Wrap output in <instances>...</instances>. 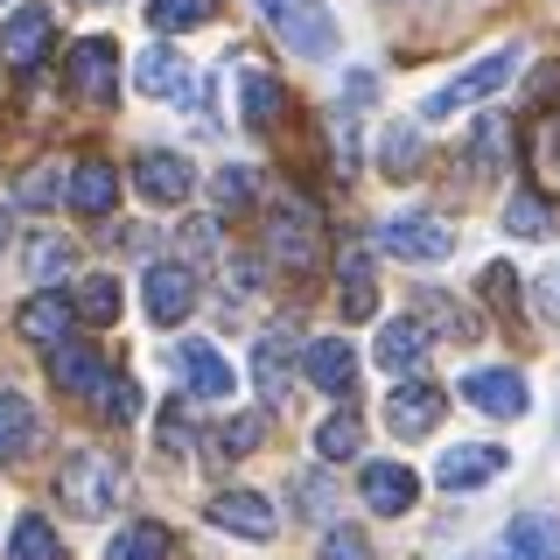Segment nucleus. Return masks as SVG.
I'll return each instance as SVG.
<instances>
[{"instance_id":"obj_1","label":"nucleus","mask_w":560,"mask_h":560,"mask_svg":"<svg viewBox=\"0 0 560 560\" xmlns=\"http://www.w3.org/2000/svg\"><path fill=\"white\" fill-rule=\"evenodd\" d=\"M119 490H127V477H119V463H113L105 448H78V455L57 469V498H63L78 518H105V512L119 504Z\"/></svg>"},{"instance_id":"obj_2","label":"nucleus","mask_w":560,"mask_h":560,"mask_svg":"<svg viewBox=\"0 0 560 560\" xmlns=\"http://www.w3.org/2000/svg\"><path fill=\"white\" fill-rule=\"evenodd\" d=\"M259 14L280 28L294 57H337V14L323 0H259Z\"/></svg>"},{"instance_id":"obj_3","label":"nucleus","mask_w":560,"mask_h":560,"mask_svg":"<svg viewBox=\"0 0 560 560\" xmlns=\"http://www.w3.org/2000/svg\"><path fill=\"white\" fill-rule=\"evenodd\" d=\"M512 70H518V49L504 43V49H490V57H477V63L463 70V78H448L442 92H428V105H420V113H428V119L463 113V105H477V98H490V92H504V84H512Z\"/></svg>"},{"instance_id":"obj_4","label":"nucleus","mask_w":560,"mask_h":560,"mask_svg":"<svg viewBox=\"0 0 560 560\" xmlns=\"http://www.w3.org/2000/svg\"><path fill=\"white\" fill-rule=\"evenodd\" d=\"M70 92L84 105H113L119 98V43L113 35H84V43H70V63H63Z\"/></svg>"},{"instance_id":"obj_5","label":"nucleus","mask_w":560,"mask_h":560,"mask_svg":"<svg viewBox=\"0 0 560 560\" xmlns=\"http://www.w3.org/2000/svg\"><path fill=\"white\" fill-rule=\"evenodd\" d=\"M378 253L413 259V267H434V259L455 253V232H448L442 218H428V210H407V218H385L378 224Z\"/></svg>"},{"instance_id":"obj_6","label":"nucleus","mask_w":560,"mask_h":560,"mask_svg":"<svg viewBox=\"0 0 560 560\" xmlns=\"http://www.w3.org/2000/svg\"><path fill=\"white\" fill-rule=\"evenodd\" d=\"M267 253L288 273H308L315 259H323V232H315V218H308L302 203H280L273 218H267Z\"/></svg>"},{"instance_id":"obj_7","label":"nucleus","mask_w":560,"mask_h":560,"mask_svg":"<svg viewBox=\"0 0 560 560\" xmlns=\"http://www.w3.org/2000/svg\"><path fill=\"white\" fill-rule=\"evenodd\" d=\"M442 413H448V393H442L434 378H407L393 399H385V428H393V434H407V442L434 434V428H442Z\"/></svg>"},{"instance_id":"obj_8","label":"nucleus","mask_w":560,"mask_h":560,"mask_svg":"<svg viewBox=\"0 0 560 560\" xmlns=\"http://www.w3.org/2000/svg\"><path fill=\"white\" fill-rule=\"evenodd\" d=\"M140 302H148V323H189V308H197V273L189 267H148V280H140Z\"/></svg>"},{"instance_id":"obj_9","label":"nucleus","mask_w":560,"mask_h":560,"mask_svg":"<svg viewBox=\"0 0 560 560\" xmlns=\"http://www.w3.org/2000/svg\"><path fill=\"white\" fill-rule=\"evenodd\" d=\"M302 372H308L315 393L350 399V393H358V350H350L343 337H315V343L302 350Z\"/></svg>"},{"instance_id":"obj_10","label":"nucleus","mask_w":560,"mask_h":560,"mask_svg":"<svg viewBox=\"0 0 560 560\" xmlns=\"http://www.w3.org/2000/svg\"><path fill=\"white\" fill-rule=\"evenodd\" d=\"M210 525L218 533H238V539H273V504H267V490H218L210 498Z\"/></svg>"},{"instance_id":"obj_11","label":"nucleus","mask_w":560,"mask_h":560,"mask_svg":"<svg viewBox=\"0 0 560 560\" xmlns=\"http://www.w3.org/2000/svg\"><path fill=\"white\" fill-rule=\"evenodd\" d=\"M463 399L477 413H490V420H518L525 413V378L504 372V364H477V372L463 378Z\"/></svg>"},{"instance_id":"obj_12","label":"nucleus","mask_w":560,"mask_h":560,"mask_svg":"<svg viewBox=\"0 0 560 560\" xmlns=\"http://www.w3.org/2000/svg\"><path fill=\"white\" fill-rule=\"evenodd\" d=\"M133 189L148 203H189V189H197V175H189L183 154H168V148H148L133 162Z\"/></svg>"},{"instance_id":"obj_13","label":"nucleus","mask_w":560,"mask_h":560,"mask_svg":"<svg viewBox=\"0 0 560 560\" xmlns=\"http://www.w3.org/2000/svg\"><path fill=\"white\" fill-rule=\"evenodd\" d=\"M63 203L78 210V218H113V210H119V175H113V162L84 154V162L70 168V189H63Z\"/></svg>"},{"instance_id":"obj_14","label":"nucleus","mask_w":560,"mask_h":560,"mask_svg":"<svg viewBox=\"0 0 560 560\" xmlns=\"http://www.w3.org/2000/svg\"><path fill=\"white\" fill-rule=\"evenodd\" d=\"M337 288H343V315L364 323L378 308V267H372V245H343L337 253Z\"/></svg>"},{"instance_id":"obj_15","label":"nucleus","mask_w":560,"mask_h":560,"mask_svg":"<svg viewBox=\"0 0 560 560\" xmlns=\"http://www.w3.org/2000/svg\"><path fill=\"white\" fill-rule=\"evenodd\" d=\"M498 560H560V518L547 512H518L498 539Z\"/></svg>"},{"instance_id":"obj_16","label":"nucleus","mask_w":560,"mask_h":560,"mask_svg":"<svg viewBox=\"0 0 560 560\" xmlns=\"http://www.w3.org/2000/svg\"><path fill=\"white\" fill-rule=\"evenodd\" d=\"M133 84H140L148 98H168V105H183V98H189V70H183V57H175L168 43H148V49H140Z\"/></svg>"},{"instance_id":"obj_17","label":"nucleus","mask_w":560,"mask_h":560,"mask_svg":"<svg viewBox=\"0 0 560 560\" xmlns=\"http://www.w3.org/2000/svg\"><path fill=\"white\" fill-rule=\"evenodd\" d=\"M22 337L43 343V350H63L70 343V323H78V302H63V294H35V302H22Z\"/></svg>"},{"instance_id":"obj_18","label":"nucleus","mask_w":560,"mask_h":560,"mask_svg":"<svg viewBox=\"0 0 560 560\" xmlns=\"http://www.w3.org/2000/svg\"><path fill=\"white\" fill-rule=\"evenodd\" d=\"M504 469V448H490V442H469V448H448L442 463H434V483L442 490H477L490 483Z\"/></svg>"},{"instance_id":"obj_19","label":"nucleus","mask_w":560,"mask_h":560,"mask_svg":"<svg viewBox=\"0 0 560 560\" xmlns=\"http://www.w3.org/2000/svg\"><path fill=\"white\" fill-rule=\"evenodd\" d=\"M364 504H372L378 518H399V512H413V469H399V463H364Z\"/></svg>"},{"instance_id":"obj_20","label":"nucleus","mask_w":560,"mask_h":560,"mask_svg":"<svg viewBox=\"0 0 560 560\" xmlns=\"http://www.w3.org/2000/svg\"><path fill=\"white\" fill-rule=\"evenodd\" d=\"M49 8H14V22H8V35H0V57H8L14 70H35L43 63V49H49Z\"/></svg>"},{"instance_id":"obj_21","label":"nucleus","mask_w":560,"mask_h":560,"mask_svg":"<svg viewBox=\"0 0 560 560\" xmlns=\"http://www.w3.org/2000/svg\"><path fill=\"white\" fill-rule=\"evenodd\" d=\"M420 358H428V329H420L413 315H393V323H378V372L407 378Z\"/></svg>"},{"instance_id":"obj_22","label":"nucleus","mask_w":560,"mask_h":560,"mask_svg":"<svg viewBox=\"0 0 560 560\" xmlns=\"http://www.w3.org/2000/svg\"><path fill=\"white\" fill-rule=\"evenodd\" d=\"M49 378L63 385V393H98L105 385V364H98V343H63V350H49Z\"/></svg>"},{"instance_id":"obj_23","label":"nucleus","mask_w":560,"mask_h":560,"mask_svg":"<svg viewBox=\"0 0 560 560\" xmlns=\"http://www.w3.org/2000/svg\"><path fill=\"white\" fill-rule=\"evenodd\" d=\"M175 358H183V378H189L197 399H232V364H224L210 343H183Z\"/></svg>"},{"instance_id":"obj_24","label":"nucleus","mask_w":560,"mask_h":560,"mask_svg":"<svg viewBox=\"0 0 560 560\" xmlns=\"http://www.w3.org/2000/svg\"><path fill=\"white\" fill-rule=\"evenodd\" d=\"M288 364H294V329L273 323L267 337H259V350H253V378H259V393H267V399H280V385H288Z\"/></svg>"},{"instance_id":"obj_25","label":"nucleus","mask_w":560,"mask_h":560,"mask_svg":"<svg viewBox=\"0 0 560 560\" xmlns=\"http://www.w3.org/2000/svg\"><path fill=\"white\" fill-rule=\"evenodd\" d=\"M238 92H245V127H253V133H267L273 119L288 113V92H280L267 70H245V78H238Z\"/></svg>"},{"instance_id":"obj_26","label":"nucleus","mask_w":560,"mask_h":560,"mask_svg":"<svg viewBox=\"0 0 560 560\" xmlns=\"http://www.w3.org/2000/svg\"><path fill=\"white\" fill-rule=\"evenodd\" d=\"M35 442V407L22 393H0V463H22Z\"/></svg>"},{"instance_id":"obj_27","label":"nucleus","mask_w":560,"mask_h":560,"mask_svg":"<svg viewBox=\"0 0 560 560\" xmlns=\"http://www.w3.org/2000/svg\"><path fill=\"white\" fill-rule=\"evenodd\" d=\"M378 168H385V175H399V183H407V175H420V127L393 119V127L378 133Z\"/></svg>"},{"instance_id":"obj_28","label":"nucleus","mask_w":560,"mask_h":560,"mask_svg":"<svg viewBox=\"0 0 560 560\" xmlns=\"http://www.w3.org/2000/svg\"><path fill=\"white\" fill-rule=\"evenodd\" d=\"M8 560H63V539H57V525H49L43 512L14 518V547H8Z\"/></svg>"},{"instance_id":"obj_29","label":"nucleus","mask_w":560,"mask_h":560,"mask_svg":"<svg viewBox=\"0 0 560 560\" xmlns=\"http://www.w3.org/2000/svg\"><path fill=\"white\" fill-rule=\"evenodd\" d=\"M218 14V0H148V28L154 35H183V28H203Z\"/></svg>"},{"instance_id":"obj_30","label":"nucleus","mask_w":560,"mask_h":560,"mask_svg":"<svg viewBox=\"0 0 560 560\" xmlns=\"http://www.w3.org/2000/svg\"><path fill=\"white\" fill-rule=\"evenodd\" d=\"M358 448H364V420L350 413V407L329 413L323 428H315V455H323V463H343V455H358Z\"/></svg>"},{"instance_id":"obj_31","label":"nucleus","mask_w":560,"mask_h":560,"mask_svg":"<svg viewBox=\"0 0 560 560\" xmlns=\"http://www.w3.org/2000/svg\"><path fill=\"white\" fill-rule=\"evenodd\" d=\"M105 560H168V533L154 518H140V525H127V533L105 547Z\"/></svg>"},{"instance_id":"obj_32","label":"nucleus","mask_w":560,"mask_h":560,"mask_svg":"<svg viewBox=\"0 0 560 560\" xmlns=\"http://www.w3.org/2000/svg\"><path fill=\"white\" fill-rule=\"evenodd\" d=\"M70 302H78L84 323H113V315H119V280H113V273H84Z\"/></svg>"},{"instance_id":"obj_33","label":"nucleus","mask_w":560,"mask_h":560,"mask_svg":"<svg viewBox=\"0 0 560 560\" xmlns=\"http://www.w3.org/2000/svg\"><path fill=\"white\" fill-rule=\"evenodd\" d=\"M63 189H70V175H63L57 162H43V168H28L22 183H14V197H22V210H49Z\"/></svg>"},{"instance_id":"obj_34","label":"nucleus","mask_w":560,"mask_h":560,"mask_svg":"<svg viewBox=\"0 0 560 560\" xmlns=\"http://www.w3.org/2000/svg\"><path fill=\"white\" fill-rule=\"evenodd\" d=\"M504 232H512V238H547L553 232V210L539 203V197H512V203H504Z\"/></svg>"},{"instance_id":"obj_35","label":"nucleus","mask_w":560,"mask_h":560,"mask_svg":"<svg viewBox=\"0 0 560 560\" xmlns=\"http://www.w3.org/2000/svg\"><path fill=\"white\" fill-rule=\"evenodd\" d=\"M22 259H28V273H35V280H57V273L70 267V238H57V232H35Z\"/></svg>"},{"instance_id":"obj_36","label":"nucleus","mask_w":560,"mask_h":560,"mask_svg":"<svg viewBox=\"0 0 560 560\" xmlns=\"http://www.w3.org/2000/svg\"><path fill=\"white\" fill-rule=\"evenodd\" d=\"M210 203H218L224 218H238V210L253 203V168H218L210 175Z\"/></svg>"},{"instance_id":"obj_37","label":"nucleus","mask_w":560,"mask_h":560,"mask_svg":"<svg viewBox=\"0 0 560 560\" xmlns=\"http://www.w3.org/2000/svg\"><path fill=\"white\" fill-rule=\"evenodd\" d=\"M315 560H378V547L358 533V525H329L323 547H315Z\"/></svg>"},{"instance_id":"obj_38","label":"nucleus","mask_w":560,"mask_h":560,"mask_svg":"<svg viewBox=\"0 0 560 560\" xmlns=\"http://www.w3.org/2000/svg\"><path fill=\"white\" fill-rule=\"evenodd\" d=\"M483 302L498 308V315H518V273L504 267V259H490V267H483Z\"/></svg>"},{"instance_id":"obj_39","label":"nucleus","mask_w":560,"mask_h":560,"mask_svg":"<svg viewBox=\"0 0 560 560\" xmlns=\"http://www.w3.org/2000/svg\"><path fill=\"white\" fill-rule=\"evenodd\" d=\"M533 168H539V183L560 197V127H553V119H547V127H539V140H533Z\"/></svg>"},{"instance_id":"obj_40","label":"nucleus","mask_w":560,"mask_h":560,"mask_svg":"<svg viewBox=\"0 0 560 560\" xmlns=\"http://www.w3.org/2000/svg\"><path fill=\"white\" fill-rule=\"evenodd\" d=\"M259 434H267V420H259V413H238V420H224L218 448H224V455H253V448H259Z\"/></svg>"},{"instance_id":"obj_41","label":"nucleus","mask_w":560,"mask_h":560,"mask_svg":"<svg viewBox=\"0 0 560 560\" xmlns=\"http://www.w3.org/2000/svg\"><path fill=\"white\" fill-rule=\"evenodd\" d=\"M294 490H302V498H294V504H302L308 518H329V504H337V483H329V477H315V469H308V477L294 483Z\"/></svg>"},{"instance_id":"obj_42","label":"nucleus","mask_w":560,"mask_h":560,"mask_svg":"<svg viewBox=\"0 0 560 560\" xmlns=\"http://www.w3.org/2000/svg\"><path fill=\"white\" fill-rule=\"evenodd\" d=\"M105 413H113V420H133L140 413V385L133 378H113V385H105Z\"/></svg>"},{"instance_id":"obj_43","label":"nucleus","mask_w":560,"mask_h":560,"mask_svg":"<svg viewBox=\"0 0 560 560\" xmlns=\"http://www.w3.org/2000/svg\"><path fill=\"white\" fill-rule=\"evenodd\" d=\"M183 253H197V259L218 253V224H210V218H189V224H183Z\"/></svg>"},{"instance_id":"obj_44","label":"nucleus","mask_w":560,"mask_h":560,"mask_svg":"<svg viewBox=\"0 0 560 560\" xmlns=\"http://www.w3.org/2000/svg\"><path fill=\"white\" fill-rule=\"evenodd\" d=\"M477 162H490V168L504 162V119H483L477 127Z\"/></svg>"},{"instance_id":"obj_45","label":"nucleus","mask_w":560,"mask_h":560,"mask_svg":"<svg viewBox=\"0 0 560 560\" xmlns=\"http://www.w3.org/2000/svg\"><path fill=\"white\" fill-rule=\"evenodd\" d=\"M533 294H539V308H547L553 323H560V267H547V273H539V288H533Z\"/></svg>"},{"instance_id":"obj_46","label":"nucleus","mask_w":560,"mask_h":560,"mask_svg":"<svg viewBox=\"0 0 560 560\" xmlns=\"http://www.w3.org/2000/svg\"><path fill=\"white\" fill-rule=\"evenodd\" d=\"M162 442H168L175 455H183V448H189V428H183V413H175V407L162 413Z\"/></svg>"},{"instance_id":"obj_47","label":"nucleus","mask_w":560,"mask_h":560,"mask_svg":"<svg viewBox=\"0 0 560 560\" xmlns=\"http://www.w3.org/2000/svg\"><path fill=\"white\" fill-rule=\"evenodd\" d=\"M0 245H8V210H0Z\"/></svg>"},{"instance_id":"obj_48","label":"nucleus","mask_w":560,"mask_h":560,"mask_svg":"<svg viewBox=\"0 0 560 560\" xmlns=\"http://www.w3.org/2000/svg\"><path fill=\"white\" fill-rule=\"evenodd\" d=\"M84 8H98V0H84Z\"/></svg>"},{"instance_id":"obj_49","label":"nucleus","mask_w":560,"mask_h":560,"mask_svg":"<svg viewBox=\"0 0 560 560\" xmlns=\"http://www.w3.org/2000/svg\"><path fill=\"white\" fill-rule=\"evenodd\" d=\"M0 8H8V0H0Z\"/></svg>"}]
</instances>
